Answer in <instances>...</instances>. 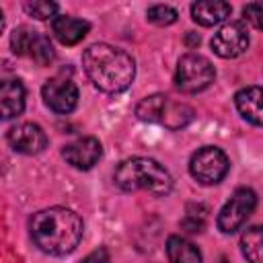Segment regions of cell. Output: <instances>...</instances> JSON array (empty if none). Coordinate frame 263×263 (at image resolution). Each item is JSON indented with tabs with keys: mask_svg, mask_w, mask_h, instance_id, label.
Wrapping results in <instances>:
<instances>
[{
	"mask_svg": "<svg viewBox=\"0 0 263 263\" xmlns=\"http://www.w3.org/2000/svg\"><path fill=\"white\" fill-rule=\"evenodd\" d=\"M82 218L68 208L53 205L39 210L29 220L33 242L47 255L62 257L72 253L82 238Z\"/></svg>",
	"mask_w": 263,
	"mask_h": 263,
	"instance_id": "obj_1",
	"label": "cell"
},
{
	"mask_svg": "<svg viewBox=\"0 0 263 263\" xmlns=\"http://www.w3.org/2000/svg\"><path fill=\"white\" fill-rule=\"evenodd\" d=\"M82 68L90 82L107 95L123 92L136 76L134 58L109 43H92L82 53Z\"/></svg>",
	"mask_w": 263,
	"mask_h": 263,
	"instance_id": "obj_2",
	"label": "cell"
},
{
	"mask_svg": "<svg viewBox=\"0 0 263 263\" xmlns=\"http://www.w3.org/2000/svg\"><path fill=\"white\" fill-rule=\"evenodd\" d=\"M113 181L121 191H150L154 195H166L173 189L171 173L154 158L132 156L115 166Z\"/></svg>",
	"mask_w": 263,
	"mask_h": 263,
	"instance_id": "obj_3",
	"label": "cell"
},
{
	"mask_svg": "<svg viewBox=\"0 0 263 263\" xmlns=\"http://www.w3.org/2000/svg\"><path fill=\"white\" fill-rule=\"evenodd\" d=\"M136 115L142 121L160 123L166 129H181L187 123H191L195 113L187 103L173 101L162 92H154L150 97H144L136 105Z\"/></svg>",
	"mask_w": 263,
	"mask_h": 263,
	"instance_id": "obj_4",
	"label": "cell"
},
{
	"mask_svg": "<svg viewBox=\"0 0 263 263\" xmlns=\"http://www.w3.org/2000/svg\"><path fill=\"white\" fill-rule=\"evenodd\" d=\"M216 78V70L212 66V62L201 55V53H185L179 62H177V70H175V86L181 92L187 95H195L205 90Z\"/></svg>",
	"mask_w": 263,
	"mask_h": 263,
	"instance_id": "obj_5",
	"label": "cell"
},
{
	"mask_svg": "<svg viewBox=\"0 0 263 263\" xmlns=\"http://www.w3.org/2000/svg\"><path fill=\"white\" fill-rule=\"evenodd\" d=\"M230 168V160L226 152L218 146H203L191 154L189 173L201 185H216L220 183Z\"/></svg>",
	"mask_w": 263,
	"mask_h": 263,
	"instance_id": "obj_6",
	"label": "cell"
},
{
	"mask_svg": "<svg viewBox=\"0 0 263 263\" xmlns=\"http://www.w3.org/2000/svg\"><path fill=\"white\" fill-rule=\"evenodd\" d=\"M255 208H257V195H255V191L249 189V187H238L230 195V199L224 203V208L220 210V214H218L216 224H218L220 232H224V234L236 232L247 222V218L255 212Z\"/></svg>",
	"mask_w": 263,
	"mask_h": 263,
	"instance_id": "obj_7",
	"label": "cell"
},
{
	"mask_svg": "<svg viewBox=\"0 0 263 263\" xmlns=\"http://www.w3.org/2000/svg\"><path fill=\"white\" fill-rule=\"evenodd\" d=\"M10 47L16 55H25L33 60L37 66H49L55 60L53 45L49 37L29 29V27H18L10 35Z\"/></svg>",
	"mask_w": 263,
	"mask_h": 263,
	"instance_id": "obj_8",
	"label": "cell"
},
{
	"mask_svg": "<svg viewBox=\"0 0 263 263\" xmlns=\"http://www.w3.org/2000/svg\"><path fill=\"white\" fill-rule=\"evenodd\" d=\"M41 95H43L45 105L53 113H60V115L72 113L78 105V86L70 76H64V74H58L45 80Z\"/></svg>",
	"mask_w": 263,
	"mask_h": 263,
	"instance_id": "obj_9",
	"label": "cell"
},
{
	"mask_svg": "<svg viewBox=\"0 0 263 263\" xmlns=\"http://www.w3.org/2000/svg\"><path fill=\"white\" fill-rule=\"evenodd\" d=\"M210 45H212L214 53L224 58V60H232V58L242 55L249 47V33H247L245 23H240V21L226 23L224 27H220L214 33Z\"/></svg>",
	"mask_w": 263,
	"mask_h": 263,
	"instance_id": "obj_10",
	"label": "cell"
},
{
	"mask_svg": "<svg viewBox=\"0 0 263 263\" xmlns=\"http://www.w3.org/2000/svg\"><path fill=\"white\" fill-rule=\"evenodd\" d=\"M6 142L10 144V148L18 154H39L45 150L47 146V136L43 132L41 125L25 121V123H16L6 132Z\"/></svg>",
	"mask_w": 263,
	"mask_h": 263,
	"instance_id": "obj_11",
	"label": "cell"
},
{
	"mask_svg": "<svg viewBox=\"0 0 263 263\" xmlns=\"http://www.w3.org/2000/svg\"><path fill=\"white\" fill-rule=\"evenodd\" d=\"M101 154H103V146H101V142H99L97 138H92V136L78 138V140L66 144L64 150H62L64 160H66L68 164H72L74 168H78V171H88V168H92V166L99 162Z\"/></svg>",
	"mask_w": 263,
	"mask_h": 263,
	"instance_id": "obj_12",
	"label": "cell"
},
{
	"mask_svg": "<svg viewBox=\"0 0 263 263\" xmlns=\"http://www.w3.org/2000/svg\"><path fill=\"white\" fill-rule=\"evenodd\" d=\"M240 117L253 125H263V86H245L234 95Z\"/></svg>",
	"mask_w": 263,
	"mask_h": 263,
	"instance_id": "obj_13",
	"label": "cell"
},
{
	"mask_svg": "<svg viewBox=\"0 0 263 263\" xmlns=\"http://www.w3.org/2000/svg\"><path fill=\"white\" fill-rule=\"evenodd\" d=\"M88 31H90V23L82 21V18H76V16L62 14V16H55L51 21V33L62 45L80 43L88 35Z\"/></svg>",
	"mask_w": 263,
	"mask_h": 263,
	"instance_id": "obj_14",
	"label": "cell"
},
{
	"mask_svg": "<svg viewBox=\"0 0 263 263\" xmlns=\"http://www.w3.org/2000/svg\"><path fill=\"white\" fill-rule=\"evenodd\" d=\"M0 109L4 119H12L25 109V86L18 78H4L0 84Z\"/></svg>",
	"mask_w": 263,
	"mask_h": 263,
	"instance_id": "obj_15",
	"label": "cell"
},
{
	"mask_svg": "<svg viewBox=\"0 0 263 263\" xmlns=\"http://www.w3.org/2000/svg\"><path fill=\"white\" fill-rule=\"evenodd\" d=\"M232 12V6L222 0H201L191 4V18L201 27H214L228 18Z\"/></svg>",
	"mask_w": 263,
	"mask_h": 263,
	"instance_id": "obj_16",
	"label": "cell"
},
{
	"mask_svg": "<svg viewBox=\"0 0 263 263\" xmlns=\"http://www.w3.org/2000/svg\"><path fill=\"white\" fill-rule=\"evenodd\" d=\"M168 263H201V251L185 236H168L166 240Z\"/></svg>",
	"mask_w": 263,
	"mask_h": 263,
	"instance_id": "obj_17",
	"label": "cell"
},
{
	"mask_svg": "<svg viewBox=\"0 0 263 263\" xmlns=\"http://www.w3.org/2000/svg\"><path fill=\"white\" fill-rule=\"evenodd\" d=\"M240 251L249 263H263V226H251L242 232Z\"/></svg>",
	"mask_w": 263,
	"mask_h": 263,
	"instance_id": "obj_18",
	"label": "cell"
},
{
	"mask_svg": "<svg viewBox=\"0 0 263 263\" xmlns=\"http://www.w3.org/2000/svg\"><path fill=\"white\" fill-rule=\"evenodd\" d=\"M177 10L173 6H166V4H154L148 8L146 12V18L158 27H166V25H173L177 21Z\"/></svg>",
	"mask_w": 263,
	"mask_h": 263,
	"instance_id": "obj_19",
	"label": "cell"
},
{
	"mask_svg": "<svg viewBox=\"0 0 263 263\" xmlns=\"http://www.w3.org/2000/svg\"><path fill=\"white\" fill-rule=\"evenodd\" d=\"M23 8L27 10V14H31L37 21H45V18H55L58 12V4L55 2H43V0H35V2H25Z\"/></svg>",
	"mask_w": 263,
	"mask_h": 263,
	"instance_id": "obj_20",
	"label": "cell"
},
{
	"mask_svg": "<svg viewBox=\"0 0 263 263\" xmlns=\"http://www.w3.org/2000/svg\"><path fill=\"white\" fill-rule=\"evenodd\" d=\"M242 16L255 29L263 31V2H251V4L242 6Z\"/></svg>",
	"mask_w": 263,
	"mask_h": 263,
	"instance_id": "obj_21",
	"label": "cell"
},
{
	"mask_svg": "<svg viewBox=\"0 0 263 263\" xmlns=\"http://www.w3.org/2000/svg\"><path fill=\"white\" fill-rule=\"evenodd\" d=\"M203 224H205V214L195 216V214H193V208L189 205V208H187V218L183 220V226H185L189 232H201Z\"/></svg>",
	"mask_w": 263,
	"mask_h": 263,
	"instance_id": "obj_22",
	"label": "cell"
},
{
	"mask_svg": "<svg viewBox=\"0 0 263 263\" xmlns=\"http://www.w3.org/2000/svg\"><path fill=\"white\" fill-rule=\"evenodd\" d=\"M109 251L105 249V247H99V249H95L92 253H88L80 263H109Z\"/></svg>",
	"mask_w": 263,
	"mask_h": 263,
	"instance_id": "obj_23",
	"label": "cell"
}]
</instances>
